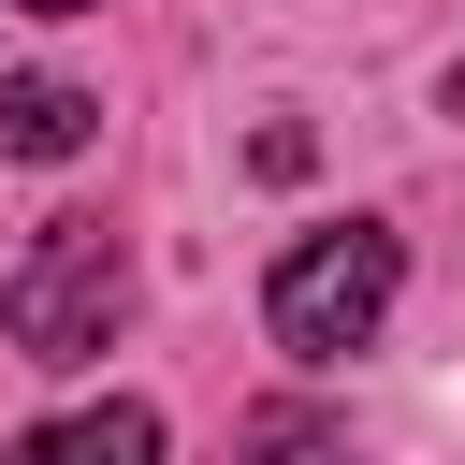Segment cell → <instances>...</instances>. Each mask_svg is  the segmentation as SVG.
Returning <instances> with one entry per match:
<instances>
[{
	"mask_svg": "<svg viewBox=\"0 0 465 465\" xmlns=\"http://www.w3.org/2000/svg\"><path fill=\"white\" fill-rule=\"evenodd\" d=\"M232 465H349V421H320V407H262V421L232 436Z\"/></svg>",
	"mask_w": 465,
	"mask_h": 465,
	"instance_id": "5b68a950",
	"label": "cell"
},
{
	"mask_svg": "<svg viewBox=\"0 0 465 465\" xmlns=\"http://www.w3.org/2000/svg\"><path fill=\"white\" fill-rule=\"evenodd\" d=\"M392 291H407V247H392L378 218H349V232H305V247L262 276V334H276L291 363H349V349L392 320Z\"/></svg>",
	"mask_w": 465,
	"mask_h": 465,
	"instance_id": "7a4b0ae2",
	"label": "cell"
},
{
	"mask_svg": "<svg viewBox=\"0 0 465 465\" xmlns=\"http://www.w3.org/2000/svg\"><path fill=\"white\" fill-rule=\"evenodd\" d=\"M15 465H160V407H73V421H44V436H15Z\"/></svg>",
	"mask_w": 465,
	"mask_h": 465,
	"instance_id": "277c9868",
	"label": "cell"
},
{
	"mask_svg": "<svg viewBox=\"0 0 465 465\" xmlns=\"http://www.w3.org/2000/svg\"><path fill=\"white\" fill-rule=\"evenodd\" d=\"M29 15H102V0H29Z\"/></svg>",
	"mask_w": 465,
	"mask_h": 465,
	"instance_id": "8992f818",
	"label": "cell"
},
{
	"mask_svg": "<svg viewBox=\"0 0 465 465\" xmlns=\"http://www.w3.org/2000/svg\"><path fill=\"white\" fill-rule=\"evenodd\" d=\"M450 116H465V73H450Z\"/></svg>",
	"mask_w": 465,
	"mask_h": 465,
	"instance_id": "52a82bcc",
	"label": "cell"
},
{
	"mask_svg": "<svg viewBox=\"0 0 465 465\" xmlns=\"http://www.w3.org/2000/svg\"><path fill=\"white\" fill-rule=\"evenodd\" d=\"M116 305H131V247H116V218H44L29 262L0 276V334H15V363H87V349H116Z\"/></svg>",
	"mask_w": 465,
	"mask_h": 465,
	"instance_id": "6da1fadb",
	"label": "cell"
},
{
	"mask_svg": "<svg viewBox=\"0 0 465 465\" xmlns=\"http://www.w3.org/2000/svg\"><path fill=\"white\" fill-rule=\"evenodd\" d=\"M87 131H102V102H87L73 73H15V87H0V160H73Z\"/></svg>",
	"mask_w": 465,
	"mask_h": 465,
	"instance_id": "3957f363",
	"label": "cell"
}]
</instances>
